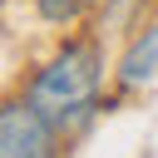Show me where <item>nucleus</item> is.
Masks as SVG:
<instances>
[{"instance_id": "7ed1b4c3", "label": "nucleus", "mask_w": 158, "mask_h": 158, "mask_svg": "<svg viewBox=\"0 0 158 158\" xmlns=\"http://www.w3.org/2000/svg\"><path fill=\"white\" fill-rule=\"evenodd\" d=\"M153 74H158V25H153V30H143V40H133V49L123 54L118 79L133 89V84H148Z\"/></svg>"}, {"instance_id": "20e7f679", "label": "nucleus", "mask_w": 158, "mask_h": 158, "mask_svg": "<svg viewBox=\"0 0 158 158\" xmlns=\"http://www.w3.org/2000/svg\"><path fill=\"white\" fill-rule=\"evenodd\" d=\"M84 5H89V0H40V15L59 25V20H74V15H79Z\"/></svg>"}, {"instance_id": "f03ea898", "label": "nucleus", "mask_w": 158, "mask_h": 158, "mask_svg": "<svg viewBox=\"0 0 158 158\" xmlns=\"http://www.w3.org/2000/svg\"><path fill=\"white\" fill-rule=\"evenodd\" d=\"M54 123L30 104L10 99L0 109V158H54Z\"/></svg>"}, {"instance_id": "f257e3e1", "label": "nucleus", "mask_w": 158, "mask_h": 158, "mask_svg": "<svg viewBox=\"0 0 158 158\" xmlns=\"http://www.w3.org/2000/svg\"><path fill=\"white\" fill-rule=\"evenodd\" d=\"M94 99H99V49L94 44H64L30 84V104L59 133H74L79 123H89Z\"/></svg>"}]
</instances>
